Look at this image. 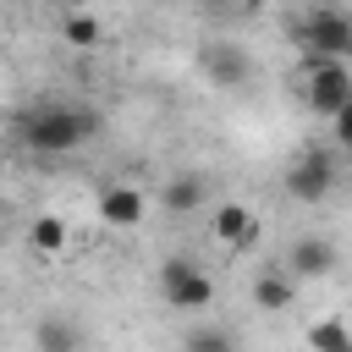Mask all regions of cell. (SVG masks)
Here are the masks:
<instances>
[{
	"instance_id": "52a82bcc",
	"label": "cell",
	"mask_w": 352,
	"mask_h": 352,
	"mask_svg": "<svg viewBox=\"0 0 352 352\" xmlns=\"http://www.w3.org/2000/svg\"><path fill=\"white\" fill-rule=\"evenodd\" d=\"M143 214H148V198H143L132 182H110V187L99 192V220H104L110 231H132V226H143Z\"/></svg>"
},
{
	"instance_id": "7a4b0ae2",
	"label": "cell",
	"mask_w": 352,
	"mask_h": 352,
	"mask_svg": "<svg viewBox=\"0 0 352 352\" xmlns=\"http://www.w3.org/2000/svg\"><path fill=\"white\" fill-rule=\"evenodd\" d=\"M297 50H302V66H324V60H352V11H336V6H314L297 16Z\"/></svg>"
},
{
	"instance_id": "ac0fdd59",
	"label": "cell",
	"mask_w": 352,
	"mask_h": 352,
	"mask_svg": "<svg viewBox=\"0 0 352 352\" xmlns=\"http://www.w3.org/2000/svg\"><path fill=\"white\" fill-rule=\"evenodd\" d=\"M341 154H346V170H352V148H341Z\"/></svg>"
},
{
	"instance_id": "5bb4252c",
	"label": "cell",
	"mask_w": 352,
	"mask_h": 352,
	"mask_svg": "<svg viewBox=\"0 0 352 352\" xmlns=\"http://www.w3.org/2000/svg\"><path fill=\"white\" fill-rule=\"evenodd\" d=\"M308 352H352V324H341V319L308 324Z\"/></svg>"
},
{
	"instance_id": "2e32d148",
	"label": "cell",
	"mask_w": 352,
	"mask_h": 352,
	"mask_svg": "<svg viewBox=\"0 0 352 352\" xmlns=\"http://www.w3.org/2000/svg\"><path fill=\"white\" fill-rule=\"evenodd\" d=\"M60 33H66V44H77V50H94L104 28H99V16H94V11H66V16H60Z\"/></svg>"
},
{
	"instance_id": "7c38bea8",
	"label": "cell",
	"mask_w": 352,
	"mask_h": 352,
	"mask_svg": "<svg viewBox=\"0 0 352 352\" xmlns=\"http://www.w3.org/2000/svg\"><path fill=\"white\" fill-rule=\"evenodd\" d=\"M33 341H38V352H82V330L60 314H44L33 324Z\"/></svg>"
},
{
	"instance_id": "30bf717a",
	"label": "cell",
	"mask_w": 352,
	"mask_h": 352,
	"mask_svg": "<svg viewBox=\"0 0 352 352\" xmlns=\"http://www.w3.org/2000/svg\"><path fill=\"white\" fill-rule=\"evenodd\" d=\"M160 204H165L170 214H192V209L209 204V182H204L198 170H176V176L160 187Z\"/></svg>"
},
{
	"instance_id": "277c9868",
	"label": "cell",
	"mask_w": 352,
	"mask_h": 352,
	"mask_svg": "<svg viewBox=\"0 0 352 352\" xmlns=\"http://www.w3.org/2000/svg\"><path fill=\"white\" fill-rule=\"evenodd\" d=\"M160 292H165V302H170L176 314H198V308L214 302V280H209L192 258H165V264H160Z\"/></svg>"
},
{
	"instance_id": "e0dca14e",
	"label": "cell",
	"mask_w": 352,
	"mask_h": 352,
	"mask_svg": "<svg viewBox=\"0 0 352 352\" xmlns=\"http://www.w3.org/2000/svg\"><path fill=\"white\" fill-rule=\"evenodd\" d=\"M330 132H336V143H341V148H352V104H346V110L330 121Z\"/></svg>"
},
{
	"instance_id": "9a60e30c",
	"label": "cell",
	"mask_w": 352,
	"mask_h": 352,
	"mask_svg": "<svg viewBox=\"0 0 352 352\" xmlns=\"http://www.w3.org/2000/svg\"><path fill=\"white\" fill-rule=\"evenodd\" d=\"M182 352H236V330L226 324H198L182 336Z\"/></svg>"
},
{
	"instance_id": "8fae6325",
	"label": "cell",
	"mask_w": 352,
	"mask_h": 352,
	"mask_svg": "<svg viewBox=\"0 0 352 352\" xmlns=\"http://www.w3.org/2000/svg\"><path fill=\"white\" fill-rule=\"evenodd\" d=\"M292 297H297V280H292L286 270H264V275L253 280V302H258L264 314H286Z\"/></svg>"
},
{
	"instance_id": "ba28073f",
	"label": "cell",
	"mask_w": 352,
	"mask_h": 352,
	"mask_svg": "<svg viewBox=\"0 0 352 352\" xmlns=\"http://www.w3.org/2000/svg\"><path fill=\"white\" fill-rule=\"evenodd\" d=\"M204 72H209L220 88H242V82H248V72H253V60H248V50H242V44L214 38V44H204Z\"/></svg>"
},
{
	"instance_id": "5b68a950",
	"label": "cell",
	"mask_w": 352,
	"mask_h": 352,
	"mask_svg": "<svg viewBox=\"0 0 352 352\" xmlns=\"http://www.w3.org/2000/svg\"><path fill=\"white\" fill-rule=\"evenodd\" d=\"M280 187H286L292 204H324L330 187H336V160H330L324 148H308V154H297V160L286 165Z\"/></svg>"
},
{
	"instance_id": "3957f363",
	"label": "cell",
	"mask_w": 352,
	"mask_h": 352,
	"mask_svg": "<svg viewBox=\"0 0 352 352\" xmlns=\"http://www.w3.org/2000/svg\"><path fill=\"white\" fill-rule=\"evenodd\" d=\"M302 104L324 121H336L352 104V66L324 60V66H302Z\"/></svg>"
},
{
	"instance_id": "6da1fadb",
	"label": "cell",
	"mask_w": 352,
	"mask_h": 352,
	"mask_svg": "<svg viewBox=\"0 0 352 352\" xmlns=\"http://www.w3.org/2000/svg\"><path fill=\"white\" fill-rule=\"evenodd\" d=\"M99 126L94 110H77V104H33L22 116V143L33 154H72L77 143H88Z\"/></svg>"
},
{
	"instance_id": "4fadbf2b",
	"label": "cell",
	"mask_w": 352,
	"mask_h": 352,
	"mask_svg": "<svg viewBox=\"0 0 352 352\" xmlns=\"http://www.w3.org/2000/svg\"><path fill=\"white\" fill-rule=\"evenodd\" d=\"M28 242H33V253L60 258V253H66V220H60V214H38V220L28 226Z\"/></svg>"
},
{
	"instance_id": "8992f818",
	"label": "cell",
	"mask_w": 352,
	"mask_h": 352,
	"mask_svg": "<svg viewBox=\"0 0 352 352\" xmlns=\"http://www.w3.org/2000/svg\"><path fill=\"white\" fill-rule=\"evenodd\" d=\"M209 236H214L226 253H248V248L258 242V214H253L248 204H220L214 220H209Z\"/></svg>"
},
{
	"instance_id": "9c48e42d",
	"label": "cell",
	"mask_w": 352,
	"mask_h": 352,
	"mask_svg": "<svg viewBox=\"0 0 352 352\" xmlns=\"http://www.w3.org/2000/svg\"><path fill=\"white\" fill-rule=\"evenodd\" d=\"M336 270V248L324 242V236H297L292 248H286V275L292 280H319V275H330Z\"/></svg>"
}]
</instances>
